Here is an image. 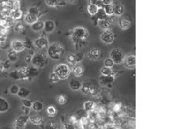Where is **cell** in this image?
Returning a JSON list of instances; mask_svg holds the SVG:
<instances>
[{
    "label": "cell",
    "instance_id": "6da1fadb",
    "mask_svg": "<svg viewBox=\"0 0 173 129\" xmlns=\"http://www.w3.org/2000/svg\"><path fill=\"white\" fill-rule=\"evenodd\" d=\"M64 54V48L59 42H53L47 47V56L53 60H59Z\"/></svg>",
    "mask_w": 173,
    "mask_h": 129
},
{
    "label": "cell",
    "instance_id": "7a4b0ae2",
    "mask_svg": "<svg viewBox=\"0 0 173 129\" xmlns=\"http://www.w3.org/2000/svg\"><path fill=\"white\" fill-rule=\"evenodd\" d=\"M54 72L59 80H67L71 74V69L68 64H59L55 68Z\"/></svg>",
    "mask_w": 173,
    "mask_h": 129
},
{
    "label": "cell",
    "instance_id": "3957f363",
    "mask_svg": "<svg viewBox=\"0 0 173 129\" xmlns=\"http://www.w3.org/2000/svg\"><path fill=\"white\" fill-rule=\"evenodd\" d=\"M48 58L47 55L43 53H35L32 56V61L31 64L32 65L36 67V68H43L47 64Z\"/></svg>",
    "mask_w": 173,
    "mask_h": 129
},
{
    "label": "cell",
    "instance_id": "277c9868",
    "mask_svg": "<svg viewBox=\"0 0 173 129\" xmlns=\"http://www.w3.org/2000/svg\"><path fill=\"white\" fill-rule=\"evenodd\" d=\"M89 36L87 29L84 27L79 26L76 27L72 31V39H73L74 42L77 43L80 41L86 40V38Z\"/></svg>",
    "mask_w": 173,
    "mask_h": 129
},
{
    "label": "cell",
    "instance_id": "5b68a950",
    "mask_svg": "<svg viewBox=\"0 0 173 129\" xmlns=\"http://www.w3.org/2000/svg\"><path fill=\"white\" fill-rule=\"evenodd\" d=\"M110 58L112 59L115 64H121L123 63L124 59H125V54L123 52V50L119 48H115L112 50L110 53Z\"/></svg>",
    "mask_w": 173,
    "mask_h": 129
},
{
    "label": "cell",
    "instance_id": "8992f818",
    "mask_svg": "<svg viewBox=\"0 0 173 129\" xmlns=\"http://www.w3.org/2000/svg\"><path fill=\"white\" fill-rule=\"evenodd\" d=\"M28 121H29L28 115H20L15 120L13 123V127L14 129H24L26 127Z\"/></svg>",
    "mask_w": 173,
    "mask_h": 129
},
{
    "label": "cell",
    "instance_id": "52a82bcc",
    "mask_svg": "<svg viewBox=\"0 0 173 129\" xmlns=\"http://www.w3.org/2000/svg\"><path fill=\"white\" fill-rule=\"evenodd\" d=\"M34 46L37 47L38 49L42 50L47 48L49 46V40L48 38L45 36H41L40 38H37L34 42H33Z\"/></svg>",
    "mask_w": 173,
    "mask_h": 129
},
{
    "label": "cell",
    "instance_id": "ba28073f",
    "mask_svg": "<svg viewBox=\"0 0 173 129\" xmlns=\"http://www.w3.org/2000/svg\"><path fill=\"white\" fill-rule=\"evenodd\" d=\"M101 40L105 44H112L114 42L115 35L110 29L105 30L101 35Z\"/></svg>",
    "mask_w": 173,
    "mask_h": 129
},
{
    "label": "cell",
    "instance_id": "9c48e42d",
    "mask_svg": "<svg viewBox=\"0 0 173 129\" xmlns=\"http://www.w3.org/2000/svg\"><path fill=\"white\" fill-rule=\"evenodd\" d=\"M115 76L113 75L112 76H101L99 78L100 84L103 86L112 87V84L115 81Z\"/></svg>",
    "mask_w": 173,
    "mask_h": 129
},
{
    "label": "cell",
    "instance_id": "30bf717a",
    "mask_svg": "<svg viewBox=\"0 0 173 129\" xmlns=\"http://www.w3.org/2000/svg\"><path fill=\"white\" fill-rule=\"evenodd\" d=\"M102 53L98 48H92L88 53V57L91 60H98L102 58Z\"/></svg>",
    "mask_w": 173,
    "mask_h": 129
},
{
    "label": "cell",
    "instance_id": "8fae6325",
    "mask_svg": "<svg viewBox=\"0 0 173 129\" xmlns=\"http://www.w3.org/2000/svg\"><path fill=\"white\" fill-rule=\"evenodd\" d=\"M11 46H12V50H13L17 52V53L22 52L25 49L23 41L20 40V39H15V40L12 41Z\"/></svg>",
    "mask_w": 173,
    "mask_h": 129
},
{
    "label": "cell",
    "instance_id": "7c38bea8",
    "mask_svg": "<svg viewBox=\"0 0 173 129\" xmlns=\"http://www.w3.org/2000/svg\"><path fill=\"white\" fill-rule=\"evenodd\" d=\"M26 72H27V78L28 80H33V78H35L36 76H38L39 74V71L38 68L34 67V66H29V67H26Z\"/></svg>",
    "mask_w": 173,
    "mask_h": 129
},
{
    "label": "cell",
    "instance_id": "4fadbf2b",
    "mask_svg": "<svg viewBox=\"0 0 173 129\" xmlns=\"http://www.w3.org/2000/svg\"><path fill=\"white\" fill-rule=\"evenodd\" d=\"M98 25L99 26L100 28H102L103 30L110 29L112 26V20L107 19V18H106V19L98 20Z\"/></svg>",
    "mask_w": 173,
    "mask_h": 129
},
{
    "label": "cell",
    "instance_id": "5bb4252c",
    "mask_svg": "<svg viewBox=\"0 0 173 129\" xmlns=\"http://www.w3.org/2000/svg\"><path fill=\"white\" fill-rule=\"evenodd\" d=\"M55 28V23L51 20H47L44 22V31L46 33H51L54 32Z\"/></svg>",
    "mask_w": 173,
    "mask_h": 129
},
{
    "label": "cell",
    "instance_id": "9a60e30c",
    "mask_svg": "<svg viewBox=\"0 0 173 129\" xmlns=\"http://www.w3.org/2000/svg\"><path fill=\"white\" fill-rule=\"evenodd\" d=\"M125 67L128 68H134L136 66V56L135 54H130L124 59Z\"/></svg>",
    "mask_w": 173,
    "mask_h": 129
},
{
    "label": "cell",
    "instance_id": "2e32d148",
    "mask_svg": "<svg viewBox=\"0 0 173 129\" xmlns=\"http://www.w3.org/2000/svg\"><path fill=\"white\" fill-rule=\"evenodd\" d=\"M29 121L33 125H41L43 123L44 120L40 115H34L33 116L29 117Z\"/></svg>",
    "mask_w": 173,
    "mask_h": 129
},
{
    "label": "cell",
    "instance_id": "e0dca14e",
    "mask_svg": "<svg viewBox=\"0 0 173 129\" xmlns=\"http://www.w3.org/2000/svg\"><path fill=\"white\" fill-rule=\"evenodd\" d=\"M31 94V91L30 89L26 88V87H20L19 89V92H18V97L22 99H24V98H27Z\"/></svg>",
    "mask_w": 173,
    "mask_h": 129
},
{
    "label": "cell",
    "instance_id": "ac0fdd59",
    "mask_svg": "<svg viewBox=\"0 0 173 129\" xmlns=\"http://www.w3.org/2000/svg\"><path fill=\"white\" fill-rule=\"evenodd\" d=\"M72 74H73L75 76H76V77H81V76L84 75L85 69H84V68L81 65L74 66L72 70Z\"/></svg>",
    "mask_w": 173,
    "mask_h": 129
},
{
    "label": "cell",
    "instance_id": "d6986e66",
    "mask_svg": "<svg viewBox=\"0 0 173 129\" xmlns=\"http://www.w3.org/2000/svg\"><path fill=\"white\" fill-rule=\"evenodd\" d=\"M10 104L5 98L0 97V113L7 112L9 110Z\"/></svg>",
    "mask_w": 173,
    "mask_h": 129
},
{
    "label": "cell",
    "instance_id": "ffe728a7",
    "mask_svg": "<svg viewBox=\"0 0 173 129\" xmlns=\"http://www.w3.org/2000/svg\"><path fill=\"white\" fill-rule=\"evenodd\" d=\"M82 86V83L78 80H72L70 82H69V88L73 90V91H77V90H80Z\"/></svg>",
    "mask_w": 173,
    "mask_h": 129
},
{
    "label": "cell",
    "instance_id": "44dd1931",
    "mask_svg": "<svg viewBox=\"0 0 173 129\" xmlns=\"http://www.w3.org/2000/svg\"><path fill=\"white\" fill-rule=\"evenodd\" d=\"M38 17L34 16V15H32V14H29L27 12L25 16H24V22L28 24H33V23H35L36 21H38Z\"/></svg>",
    "mask_w": 173,
    "mask_h": 129
},
{
    "label": "cell",
    "instance_id": "7402d4cb",
    "mask_svg": "<svg viewBox=\"0 0 173 129\" xmlns=\"http://www.w3.org/2000/svg\"><path fill=\"white\" fill-rule=\"evenodd\" d=\"M118 25L121 29L126 30V29H128L131 27V22L128 20L125 19V18H122V19L119 20Z\"/></svg>",
    "mask_w": 173,
    "mask_h": 129
},
{
    "label": "cell",
    "instance_id": "603a6c76",
    "mask_svg": "<svg viewBox=\"0 0 173 129\" xmlns=\"http://www.w3.org/2000/svg\"><path fill=\"white\" fill-rule=\"evenodd\" d=\"M43 28H44V22L41 20H38L33 24H31V29L33 32H40L43 30Z\"/></svg>",
    "mask_w": 173,
    "mask_h": 129
},
{
    "label": "cell",
    "instance_id": "cb8c5ba5",
    "mask_svg": "<svg viewBox=\"0 0 173 129\" xmlns=\"http://www.w3.org/2000/svg\"><path fill=\"white\" fill-rule=\"evenodd\" d=\"M124 7H123L122 4H117L114 7V12H113V14L117 16V17H121L122 15L124 13Z\"/></svg>",
    "mask_w": 173,
    "mask_h": 129
},
{
    "label": "cell",
    "instance_id": "d4e9b609",
    "mask_svg": "<svg viewBox=\"0 0 173 129\" xmlns=\"http://www.w3.org/2000/svg\"><path fill=\"white\" fill-rule=\"evenodd\" d=\"M10 79H12L13 80H22L21 79V75L20 73L19 70H15L12 72H10L8 74Z\"/></svg>",
    "mask_w": 173,
    "mask_h": 129
},
{
    "label": "cell",
    "instance_id": "484cf974",
    "mask_svg": "<svg viewBox=\"0 0 173 129\" xmlns=\"http://www.w3.org/2000/svg\"><path fill=\"white\" fill-rule=\"evenodd\" d=\"M62 1L63 0H45V3L48 7H56L58 6H61L64 4Z\"/></svg>",
    "mask_w": 173,
    "mask_h": 129
},
{
    "label": "cell",
    "instance_id": "4316f807",
    "mask_svg": "<svg viewBox=\"0 0 173 129\" xmlns=\"http://www.w3.org/2000/svg\"><path fill=\"white\" fill-rule=\"evenodd\" d=\"M98 9H99V8H98V7L96 4L90 3V4L87 6L88 12H89V14H90V16H92V17H94V16H95V15L97 14Z\"/></svg>",
    "mask_w": 173,
    "mask_h": 129
},
{
    "label": "cell",
    "instance_id": "83f0119b",
    "mask_svg": "<svg viewBox=\"0 0 173 129\" xmlns=\"http://www.w3.org/2000/svg\"><path fill=\"white\" fill-rule=\"evenodd\" d=\"M7 59H8V61H10L11 63H15L17 60V59H18L17 53L16 51H14L13 50H11L7 53Z\"/></svg>",
    "mask_w": 173,
    "mask_h": 129
},
{
    "label": "cell",
    "instance_id": "f1b7e54d",
    "mask_svg": "<svg viewBox=\"0 0 173 129\" xmlns=\"http://www.w3.org/2000/svg\"><path fill=\"white\" fill-rule=\"evenodd\" d=\"M28 13L34 15L36 17H38V18H39V17L41 16L40 9H39L38 7H36V6H31V7H29V8L28 9Z\"/></svg>",
    "mask_w": 173,
    "mask_h": 129
},
{
    "label": "cell",
    "instance_id": "f546056e",
    "mask_svg": "<svg viewBox=\"0 0 173 129\" xmlns=\"http://www.w3.org/2000/svg\"><path fill=\"white\" fill-rule=\"evenodd\" d=\"M56 101H57V103L59 104V105H64L68 101V97H67L66 94H59V95H58L56 97Z\"/></svg>",
    "mask_w": 173,
    "mask_h": 129
},
{
    "label": "cell",
    "instance_id": "4dcf8cb0",
    "mask_svg": "<svg viewBox=\"0 0 173 129\" xmlns=\"http://www.w3.org/2000/svg\"><path fill=\"white\" fill-rule=\"evenodd\" d=\"M66 60L67 63L69 64V65L72 66H75L76 64V57H75V54H68L66 57Z\"/></svg>",
    "mask_w": 173,
    "mask_h": 129
},
{
    "label": "cell",
    "instance_id": "1f68e13d",
    "mask_svg": "<svg viewBox=\"0 0 173 129\" xmlns=\"http://www.w3.org/2000/svg\"><path fill=\"white\" fill-rule=\"evenodd\" d=\"M103 10H104L105 13L107 15V17H110L113 15V12H114V6L113 4H108V5H105L104 7H103Z\"/></svg>",
    "mask_w": 173,
    "mask_h": 129
},
{
    "label": "cell",
    "instance_id": "d6a6232c",
    "mask_svg": "<svg viewBox=\"0 0 173 129\" xmlns=\"http://www.w3.org/2000/svg\"><path fill=\"white\" fill-rule=\"evenodd\" d=\"M83 107H84V110H86V111H90V110H94L95 103L94 101H86V102L84 103Z\"/></svg>",
    "mask_w": 173,
    "mask_h": 129
},
{
    "label": "cell",
    "instance_id": "836d02e7",
    "mask_svg": "<svg viewBox=\"0 0 173 129\" xmlns=\"http://www.w3.org/2000/svg\"><path fill=\"white\" fill-rule=\"evenodd\" d=\"M32 108L35 111H41L42 110H43L44 106H43L42 102H41V101H33V105H32Z\"/></svg>",
    "mask_w": 173,
    "mask_h": 129
},
{
    "label": "cell",
    "instance_id": "e575fe53",
    "mask_svg": "<svg viewBox=\"0 0 173 129\" xmlns=\"http://www.w3.org/2000/svg\"><path fill=\"white\" fill-rule=\"evenodd\" d=\"M12 17L15 20L20 19L22 17V12L20 11V8H16L15 10H13L12 12Z\"/></svg>",
    "mask_w": 173,
    "mask_h": 129
},
{
    "label": "cell",
    "instance_id": "d590c367",
    "mask_svg": "<svg viewBox=\"0 0 173 129\" xmlns=\"http://www.w3.org/2000/svg\"><path fill=\"white\" fill-rule=\"evenodd\" d=\"M24 42V46L25 49L28 50H33V47H34V44H33V42L29 38H26L25 40L23 42Z\"/></svg>",
    "mask_w": 173,
    "mask_h": 129
},
{
    "label": "cell",
    "instance_id": "8d00e7d4",
    "mask_svg": "<svg viewBox=\"0 0 173 129\" xmlns=\"http://www.w3.org/2000/svg\"><path fill=\"white\" fill-rule=\"evenodd\" d=\"M95 17H97V19H98V20L106 19L107 16L106 15V13H105L103 8H99L97 14L95 15Z\"/></svg>",
    "mask_w": 173,
    "mask_h": 129
},
{
    "label": "cell",
    "instance_id": "74e56055",
    "mask_svg": "<svg viewBox=\"0 0 173 129\" xmlns=\"http://www.w3.org/2000/svg\"><path fill=\"white\" fill-rule=\"evenodd\" d=\"M46 114L49 116H55L57 114V110L54 106H49L46 108Z\"/></svg>",
    "mask_w": 173,
    "mask_h": 129
},
{
    "label": "cell",
    "instance_id": "f35d334b",
    "mask_svg": "<svg viewBox=\"0 0 173 129\" xmlns=\"http://www.w3.org/2000/svg\"><path fill=\"white\" fill-rule=\"evenodd\" d=\"M101 74H102V76H112L113 75V71H112V68L103 67L101 69Z\"/></svg>",
    "mask_w": 173,
    "mask_h": 129
},
{
    "label": "cell",
    "instance_id": "ab89813d",
    "mask_svg": "<svg viewBox=\"0 0 173 129\" xmlns=\"http://www.w3.org/2000/svg\"><path fill=\"white\" fill-rule=\"evenodd\" d=\"M98 93V89L95 85H90V89H89V94L90 96L92 97H95Z\"/></svg>",
    "mask_w": 173,
    "mask_h": 129
},
{
    "label": "cell",
    "instance_id": "60d3db41",
    "mask_svg": "<svg viewBox=\"0 0 173 129\" xmlns=\"http://www.w3.org/2000/svg\"><path fill=\"white\" fill-rule=\"evenodd\" d=\"M45 129H59V125L57 124V123L50 121V122H48L46 123Z\"/></svg>",
    "mask_w": 173,
    "mask_h": 129
},
{
    "label": "cell",
    "instance_id": "b9f144b4",
    "mask_svg": "<svg viewBox=\"0 0 173 129\" xmlns=\"http://www.w3.org/2000/svg\"><path fill=\"white\" fill-rule=\"evenodd\" d=\"M78 118L76 117V115H70L68 118V123H72V124L76 125L77 123H78Z\"/></svg>",
    "mask_w": 173,
    "mask_h": 129
},
{
    "label": "cell",
    "instance_id": "7bdbcfd3",
    "mask_svg": "<svg viewBox=\"0 0 173 129\" xmlns=\"http://www.w3.org/2000/svg\"><path fill=\"white\" fill-rule=\"evenodd\" d=\"M122 108H123V104L120 103V102H117V103L114 104L112 110L115 113H119L122 110Z\"/></svg>",
    "mask_w": 173,
    "mask_h": 129
},
{
    "label": "cell",
    "instance_id": "ee69618b",
    "mask_svg": "<svg viewBox=\"0 0 173 129\" xmlns=\"http://www.w3.org/2000/svg\"><path fill=\"white\" fill-rule=\"evenodd\" d=\"M75 57H76V64H79V63L83 61L85 54H84V53H82V52H77V53L75 54Z\"/></svg>",
    "mask_w": 173,
    "mask_h": 129
},
{
    "label": "cell",
    "instance_id": "f6af8a7d",
    "mask_svg": "<svg viewBox=\"0 0 173 129\" xmlns=\"http://www.w3.org/2000/svg\"><path fill=\"white\" fill-rule=\"evenodd\" d=\"M114 62L112 61V59L111 58H107V59H105L104 61V67H107V68H112L113 66H114Z\"/></svg>",
    "mask_w": 173,
    "mask_h": 129
},
{
    "label": "cell",
    "instance_id": "bcb514c9",
    "mask_svg": "<svg viewBox=\"0 0 173 129\" xmlns=\"http://www.w3.org/2000/svg\"><path fill=\"white\" fill-rule=\"evenodd\" d=\"M33 101H31L29 99L24 98L22 99V105L25 107H29V108H32V105H33Z\"/></svg>",
    "mask_w": 173,
    "mask_h": 129
},
{
    "label": "cell",
    "instance_id": "7dc6e473",
    "mask_svg": "<svg viewBox=\"0 0 173 129\" xmlns=\"http://www.w3.org/2000/svg\"><path fill=\"white\" fill-rule=\"evenodd\" d=\"M20 87L17 85H13L12 86H11L10 88V93L13 95H17L18 92H19Z\"/></svg>",
    "mask_w": 173,
    "mask_h": 129
},
{
    "label": "cell",
    "instance_id": "c3c4849f",
    "mask_svg": "<svg viewBox=\"0 0 173 129\" xmlns=\"http://www.w3.org/2000/svg\"><path fill=\"white\" fill-rule=\"evenodd\" d=\"M89 89H90V85H88L86 83L82 84V86H81V89L82 93H83L85 95H88V94H89Z\"/></svg>",
    "mask_w": 173,
    "mask_h": 129
},
{
    "label": "cell",
    "instance_id": "681fc988",
    "mask_svg": "<svg viewBox=\"0 0 173 129\" xmlns=\"http://www.w3.org/2000/svg\"><path fill=\"white\" fill-rule=\"evenodd\" d=\"M49 78H50V80L51 81L52 83H57L58 81L59 80V79L58 78V76L56 75H55V73L53 72H51L50 74V76H49Z\"/></svg>",
    "mask_w": 173,
    "mask_h": 129
},
{
    "label": "cell",
    "instance_id": "f907efd6",
    "mask_svg": "<svg viewBox=\"0 0 173 129\" xmlns=\"http://www.w3.org/2000/svg\"><path fill=\"white\" fill-rule=\"evenodd\" d=\"M24 26H23V24H17V25L15 26V31L16 32H17V33H21L22 31L24 30Z\"/></svg>",
    "mask_w": 173,
    "mask_h": 129
},
{
    "label": "cell",
    "instance_id": "816d5d0a",
    "mask_svg": "<svg viewBox=\"0 0 173 129\" xmlns=\"http://www.w3.org/2000/svg\"><path fill=\"white\" fill-rule=\"evenodd\" d=\"M64 129H76L75 125L72 124V123H64Z\"/></svg>",
    "mask_w": 173,
    "mask_h": 129
},
{
    "label": "cell",
    "instance_id": "f5cc1de1",
    "mask_svg": "<svg viewBox=\"0 0 173 129\" xmlns=\"http://www.w3.org/2000/svg\"><path fill=\"white\" fill-rule=\"evenodd\" d=\"M21 110L22 111H23V115H28L29 114V112H30V108L29 107H25V106H21Z\"/></svg>",
    "mask_w": 173,
    "mask_h": 129
},
{
    "label": "cell",
    "instance_id": "db71d44e",
    "mask_svg": "<svg viewBox=\"0 0 173 129\" xmlns=\"http://www.w3.org/2000/svg\"><path fill=\"white\" fill-rule=\"evenodd\" d=\"M10 61H5V62H2V64H3V68H4V70H7V69H9L10 68Z\"/></svg>",
    "mask_w": 173,
    "mask_h": 129
},
{
    "label": "cell",
    "instance_id": "11a10c76",
    "mask_svg": "<svg viewBox=\"0 0 173 129\" xmlns=\"http://www.w3.org/2000/svg\"><path fill=\"white\" fill-rule=\"evenodd\" d=\"M24 61L26 62L27 64H31V61H32V55H31V54H27L26 56L24 57Z\"/></svg>",
    "mask_w": 173,
    "mask_h": 129
},
{
    "label": "cell",
    "instance_id": "9f6ffc18",
    "mask_svg": "<svg viewBox=\"0 0 173 129\" xmlns=\"http://www.w3.org/2000/svg\"><path fill=\"white\" fill-rule=\"evenodd\" d=\"M102 2L104 5L112 4V2H113V0H102Z\"/></svg>",
    "mask_w": 173,
    "mask_h": 129
},
{
    "label": "cell",
    "instance_id": "6f0895ef",
    "mask_svg": "<svg viewBox=\"0 0 173 129\" xmlns=\"http://www.w3.org/2000/svg\"><path fill=\"white\" fill-rule=\"evenodd\" d=\"M3 71H4V68H3V64H2V62L0 61V73H2Z\"/></svg>",
    "mask_w": 173,
    "mask_h": 129
},
{
    "label": "cell",
    "instance_id": "680465c9",
    "mask_svg": "<svg viewBox=\"0 0 173 129\" xmlns=\"http://www.w3.org/2000/svg\"><path fill=\"white\" fill-rule=\"evenodd\" d=\"M67 2H69V3H76L78 0H66Z\"/></svg>",
    "mask_w": 173,
    "mask_h": 129
},
{
    "label": "cell",
    "instance_id": "91938a15",
    "mask_svg": "<svg viewBox=\"0 0 173 129\" xmlns=\"http://www.w3.org/2000/svg\"><path fill=\"white\" fill-rule=\"evenodd\" d=\"M98 1V0H90V3H92V4H96Z\"/></svg>",
    "mask_w": 173,
    "mask_h": 129
}]
</instances>
